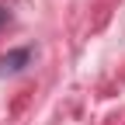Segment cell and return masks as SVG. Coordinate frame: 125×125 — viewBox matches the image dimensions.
Wrapping results in <instances>:
<instances>
[{"label":"cell","instance_id":"obj_1","mask_svg":"<svg viewBox=\"0 0 125 125\" xmlns=\"http://www.w3.org/2000/svg\"><path fill=\"white\" fill-rule=\"evenodd\" d=\"M24 62H28V49H21V52H10L7 59H0V73H18Z\"/></svg>","mask_w":125,"mask_h":125},{"label":"cell","instance_id":"obj_2","mask_svg":"<svg viewBox=\"0 0 125 125\" xmlns=\"http://www.w3.org/2000/svg\"><path fill=\"white\" fill-rule=\"evenodd\" d=\"M0 24H4V10H0Z\"/></svg>","mask_w":125,"mask_h":125}]
</instances>
